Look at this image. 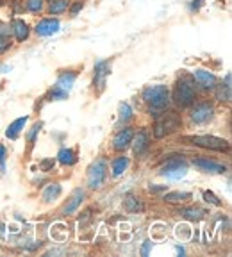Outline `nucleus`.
I'll return each instance as SVG.
<instances>
[{"mask_svg":"<svg viewBox=\"0 0 232 257\" xmlns=\"http://www.w3.org/2000/svg\"><path fill=\"white\" fill-rule=\"evenodd\" d=\"M143 100L150 105V111H163L170 104V93L168 88L163 84L148 86L143 91Z\"/></svg>","mask_w":232,"mask_h":257,"instance_id":"f257e3e1","label":"nucleus"},{"mask_svg":"<svg viewBox=\"0 0 232 257\" xmlns=\"http://www.w3.org/2000/svg\"><path fill=\"white\" fill-rule=\"evenodd\" d=\"M195 89L193 84L188 79H179L175 86V93H173V98L180 107H189V105L195 102Z\"/></svg>","mask_w":232,"mask_h":257,"instance_id":"f03ea898","label":"nucleus"},{"mask_svg":"<svg viewBox=\"0 0 232 257\" xmlns=\"http://www.w3.org/2000/svg\"><path fill=\"white\" fill-rule=\"evenodd\" d=\"M184 141H189L191 145L202 147V149L218 150V152L228 150V141L223 140V138H216V136H186Z\"/></svg>","mask_w":232,"mask_h":257,"instance_id":"7ed1b4c3","label":"nucleus"},{"mask_svg":"<svg viewBox=\"0 0 232 257\" xmlns=\"http://www.w3.org/2000/svg\"><path fill=\"white\" fill-rule=\"evenodd\" d=\"M105 177H107V161L96 159L88 170V186L91 189H98L104 184Z\"/></svg>","mask_w":232,"mask_h":257,"instance_id":"20e7f679","label":"nucleus"},{"mask_svg":"<svg viewBox=\"0 0 232 257\" xmlns=\"http://www.w3.org/2000/svg\"><path fill=\"white\" fill-rule=\"evenodd\" d=\"M186 172H188V166H186L184 161L172 159L163 166L161 175L166 177V179H170V181H180V179L186 175Z\"/></svg>","mask_w":232,"mask_h":257,"instance_id":"39448f33","label":"nucleus"},{"mask_svg":"<svg viewBox=\"0 0 232 257\" xmlns=\"http://www.w3.org/2000/svg\"><path fill=\"white\" fill-rule=\"evenodd\" d=\"M179 127H180L179 116H177L175 112H170L166 120H161V121H157V123H156V127H154V136H156V138H164L166 134L173 133V131H177Z\"/></svg>","mask_w":232,"mask_h":257,"instance_id":"423d86ee","label":"nucleus"},{"mask_svg":"<svg viewBox=\"0 0 232 257\" xmlns=\"http://www.w3.org/2000/svg\"><path fill=\"white\" fill-rule=\"evenodd\" d=\"M61 27V22L57 20V18H43V20H40L36 24V27H34V31H36L38 36H52V34H56L57 31H59Z\"/></svg>","mask_w":232,"mask_h":257,"instance_id":"0eeeda50","label":"nucleus"},{"mask_svg":"<svg viewBox=\"0 0 232 257\" xmlns=\"http://www.w3.org/2000/svg\"><path fill=\"white\" fill-rule=\"evenodd\" d=\"M212 114H214V109H212L211 104H198L195 105V109L191 111V120L195 121V123H205V121H209L212 118Z\"/></svg>","mask_w":232,"mask_h":257,"instance_id":"6e6552de","label":"nucleus"},{"mask_svg":"<svg viewBox=\"0 0 232 257\" xmlns=\"http://www.w3.org/2000/svg\"><path fill=\"white\" fill-rule=\"evenodd\" d=\"M193 77H195V80L204 89H214V86H216V75L212 72H209V70H204V68L195 70Z\"/></svg>","mask_w":232,"mask_h":257,"instance_id":"1a4fd4ad","label":"nucleus"},{"mask_svg":"<svg viewBox=\"0 0 232 257\" xmlns=\"http://www.w3.org/2000/svg\"><path fill=\"white\" fill-rule=\"evenodd\" d=\"M111 73V61H96L95 63V84L98 86V89H102L105 86V77Z\"/></svg>","mask_w":232,"mask_h":257,"instance_id":"9d476101","label":"nucleus"},{"mask_svg":"<svg viewBox=\"0 0 232 257\" xmlns=\"http://www.w3.org/2000/svg\"><path fill=\"white\" fill-rule=\"evenodd\" d=\"M193 165L196 168H200L202 172H209V173H225V170H227L223 165H220L216 161L207 159V157H198V159L193 161Z\"/></svg>","mask_w":232,"mask_h":257,"instance_id":"9b49d317","label":"nucleus"},{"mask_svg":"<svg viewBox=\"0 0 232 257\" xmlns=\"http://www.w3.org/2000/svg\"><path fill=\"white\" fill-rule=\"evenodd\" d=\"M11 32L15 34L16 41H25L29 38V34H31V29H29L27 22H24L22 18H15V20L11 22Z\"/></svg>","mask_w":232,"mask_h":257,"instance_id":"f8f14e48","label":"nucleus"},{"mask_svg":"<svg viewBox=\"0 0 232 257\" xmlns=\"http://www.w3.org/2000/svg\"><path fill=\"white\" fill-rule=\"evenodd\" d=\"M132 136H134L132 128H124V131H120V133L114 136V140H112V147H114L116 150H125L129 145H131Z\"/></svg>","mask_w":232,"mask_h":257,"instance_id":"ddd939ff","label":"nucleus"},{"mask_svg":"<svg viewBox=\"0 0 232 257\" xmlns=\"http://www.w3.org/2000/svg\"><path fill=\"white\" fill-rule=\"evenodd\" d=\"M77 79V73L72 72V70H68V72H63L59 77H57V82H56V88L63 89V91H70L73 86V82H75Z\"/></svg>","mask_w":232,"mask_h":257,"instance_id":"4468645a","label":"nucleus"},{"mask_svg":"<svg viewBox=\"0 0 232 257\" xmlns=\"http://www.w3.org/2000/svg\"><path fill=\"white\" fill-rule=\"evenodd\" d=\"M214 89H216V98L220 102H225V104H228L230 102V73H227L225 75V84H220V86H214Z\"/></svg>","mask_w":232,"mask_h":257,"instance_id":"2eb2a0df","label":"nucleus"},{"mask_svg":"<svg viewBox=\"0 0 232 257\" xmlns=\"http://www.w3.org/2000/svg\"><path fill=\"white\" fill-rule=\"evenodd\" d=\"M82 198H84V191H82V189H75V191H73V195L70 197V200L66 202V205H64L63 213L64 214H72L73 211H77V207L80 205Z\"/></svg>","mask_w":232,"mask_h":257,"instance_id":"dca6fc26","label":"nucleus"},{"mask_svg":"<svg viewBox=\"0 0 232 257\" xmlns=\"http://www.w3.org/2000/svg\"><path fill=\"white\" fill-rule=\"evenodd\" d=\"M132 149H134V154H141L145 149L148 147V136L145 131H141V133H138L136 136H132Z\"/></svg>","mask_w":232,"mask_h":257,"instance_id":"f3484780","label":"nucleus"},{"mask_svg":"<svg viewBox=\"0 0 232 257\" xmlns=\"http://www.w3.org/2000/svg\"><path fill=\"white\" fill-rule=\"evenodd\" d=\"M9 34H11V27L6 24H0V54H4L6 50L11 48V38H9Z\"/></svg>","mask_w":232,"mask_h":257,"instance_id":"a211bd4d","label":"nucleus"},{"mask_svg":"<svg viewBox=\"0 0 232 257\" xmlns=\"http://www.w3.org/2000/svg\"><path fill=\"white\" fill-rule=\"evenodd\" d=\"M72 0H50L48 4V15H63L70 8Z\"/></svg>","mask_w":232,"mask_h":257,"instance_id":"6ab92c4d","label":"nucleus"},{"mask_svg":"<svg viewBox=\"0 0 232 257\" xmlns=\"http://www.w3.org/2000/svg\"><path fill=\"white\" fill-rule=\"evenodd\" d=\"M29 118L27 116H22V118H16L15 121H13L11 125H9V128L6 131V136L11 138V140H15L16 136H18V133H20L22 128H24V125L27 123Z\"/></svg>","mask_w":232,"mask_h":257,"instance_id":"aec40b11","label":"nucleus"},{"mask_svg":"<svg viewBox=\"0 0 232 257\" xmlns=\"http://www.w3.org/2000/svg\"><path fill=\"white\" fill-rule=\"evenodd\" d=\"M189 198H191V193L188 191H173L164 195V202H168V204H180V202H186Z\"/></svg>","mask_w":232,"mask_h":257,"instance_id":"412c9836","label":"nucleus"},{"mask_svg":"<svg viewBox=\"0 0 232 257\" xmlns=\"http://www.w3.org/2000/svg\"><path fill=\"white\" fill-rule=\"evenodd\" d=\"M124 204H125V209H127L129 213H138V211H141V209H143V205H141L140 198L134 197L132 193H129L127 197H125Z\"/></svg>","mask_w":232,"mask_h":257,"instance_id":"4be33fe9","label":"nucleus"},{"mask_svg":"<svg viewBox=\"0 0 232 257\" xmlns=\"http://www.w3.org/2000/svg\"><path fill=\"white\" fill-rule=\"evenodd\" d=\"M129 166V159L125 156L122 157H116L114 161H112V177H120L122 173L127 170Z\"/></svg>","mask_w":232,"mask_h":257,"instance_id":"5701e85b","label":"nucleus"},{"mask_svg":"<svg viewBox=\"0 0 232 257\" xmlns=\"http://www.w3.org/2000/svg\"><path fill=\"white\" fill-rule=\"evenodd\" d=\"M182 216L186 218V220H191V221H198V220H202L204 218V211L202 209H198V207H188V209H182Z\"/></svg>","mask_w":232,"mask_h":257,"instance_id":"b1692460","label":"nucleus"},{"mask_svg":"<svg viewBox=\"0 0 232 257\" xmlns=\"http://www.w3.org/2000/svg\"><path fill=\"white\" fill-rule=\"evenodd\" d=\"M59 195H61V186L59 184H50V186H47V189L43 191V200L52 202V200H56Z\"/></svg>","mask_w":232,"mask_h":257,"instance_id":"393cba45","label":"nucleus"},{"mask_svg":"<svg viewBox=\"0 0 232 257\" xmlns=\"http://www.w3.org/2000/svg\"><path fill=\"white\" fill-rule=\"evenodd\" d=\"M57 157H59V163H63V165H73L75 163V152L70 149H61Z\"/></svg>","mask_w":232,"mask_h":257,"instance_id":"a878e982","label":"nucleus"},{"mask_svg":"<svg viewBox=\"0 0 232 257\" xmlns=\"http://www.w3.org/2000/svg\"><path fill=\"white\" fill-rule=\"evenodd\" d=\"M45 0H25V9L29 13H41L43 11Z\"/></svg>","mask_w":232,"mask_h":257,"instance_id":"bb28decb","label":"nucleus"},{"mask_svg":"<svg viewBox=\"0 0 232 257\" xmlns=\"http://www.w3.org/2000/svg\"><path fill=\"white\" fill-rule=\"evenodd\" d=\"M131 116H132V109H131V105L125 104V102H124V104L120 105V120H122V121H127Z\"/></svg>","mask_w":232,"mask_h":257,"instance_id":"cd10ccee","label":"nucleus"},{"mask_svg":"<svg viewBox=\"0 0 232 257\" xmlns=\"http://www.w3.org/2000/svg\"><path fill=\"white\" fill-rule=\"evenodd\" d=\"M82 8H84V2L82 0H75L73 4H70V16H77L80 11H82Z\"/></svg>","mask_w":232,"mask_h":257,"instance_id":"c85d7f7f","label":"nucleus"},{"mask_svg":"<svg viewBox=\"0 0 232 257\" xmlns=\"http://www.w3.org/2000/svg\"><path fill=\"white\" fill-rule=\"evenodd\" d=\"M66 96H68V91H63V89L56 88V86H54V89L50 91V98H52V100H63Z\"/></svg>","mask_w":232,"mask_h":257,"instance_id":"c756f323","label":"nucleus"},{"mask_svg":"<svg viewBox=\"0 0 232 257\" xmlns=\"http://www.w3.org/2000/svg\"><path fill=\"white\" fill-rule=\"evenodd\" d=\"M204 198H205V202L207 204H212V205H221V202H220V198L214 195L212 191H204Z\"/></svg>","mask_w":232,"mask_h":257,"instance_id":"7c9ffc66","label":"nucleus"},{"mask_svg":"<svg viewBox=\"0 0 232 257\" xmlns=\"http://www.w3.org/2000/svg\"><path fill=\"white\" fill-rule=\"evenodd\" d=\"M40 128H41V123H36L34 127H32L31 133H29V141H31V143H34V140H36V134L40 133Z\"/></svg>","mask_w":232,"mask_h":257,"instance_id":"2f4dec72","label":"nucleus"},{"mask_svg":"<svg viewBox=\"0 0 232 257\" xmlns=\"http://www.w3.org/2000/svg\"><path fill=\"white\" fill-rule=\"evenodd\" d=\"M4 165H6V149L0 145V166H2V170H4Z\"/></svg>","mask_w":232,"mask_h":257,"instance_id":"473e14b6","label":"nucleus"},{"mask_svg":"<svg viewBox=\"0 0 232 257\" xmlns=\"http://www.w3.org/2000/svg\"><path fill=\"white\" fill-rule=\"evenodd\" d=\"M200 6H202V0H193V2H191V9H193V11H198V9H200Z\"/></svg>","mask_w":232,"mask_h":257,"instance_id":"72a5a7b5","label":"nucleus"},{"mask_svg":"<svg viewBox=\"0 0 232 257\" xmlns=\"http://www.w3.org/2000/svg\"><path fill=\"white\" fill-rule=\"evenodd\" d=\"M52 166H54V161H43V163H41V168L43 170L52 168Z\"/></svg>","mask_w":232,"mask_h":257,"instance_id":"f704fd0d","label":"nucleus"},{"mask_svg":"<svg viewBox=\"0 0 232 257\" xmlns=\"http://www.w3.org/2000/svg\"><path fill=\"white\" fill-rule=\"evenodd\" d=\"M150 245H152L150 241H145V246H143V250H141V253H143V255H148V250H150Z\"/></svg>","mask_w":232,"mask_h":257,"instance_id":"c9c22d12","label":"nucleus"},{"mask_svg":"<svg viewBox=\"0 0 232 257\" xmlns=\"http://www.w3.org/2000/svg\"><path fill=\"white\" fill-rule=\"evenodd\" d=\"M164 186H150V191L152 193H159V191H164Z\"/></svg>","mask_w":232,"mask_h":257,"instance_id":"e433bc0d","label":"nucleus"},{"mask_svg":"<svg viewBox=\"0 0 232 257\" xmlns=\"http://www.w3.org/2000/svg\"><path fill=\"white\" fill-rule=\"evenodd\" d=\"M0 236H4V225L0 223Z\"/></svg>","mask_w":232,"mask_h":257,"instance_id":"4c0bfd02","label":"nucleus"}]
</instances>
